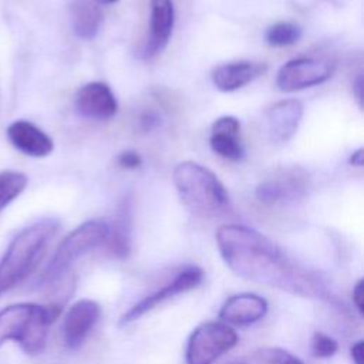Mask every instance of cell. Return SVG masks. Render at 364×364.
Here are the masks:
<instances>
[{"label":"cell","mask_w":364,"mask_h":364,"mask_svg":"<svg viewBox=\"0 0 364 364\" xmlns=\"http://www.w3.org/2000/svg\"><path fill=\"white\" fill-rule=\"evenodd\" d=\"M219 253L237 276L282 291L336 301L326 283L313 272L294 262L283 249L259 230L237 225H222L216 232Z\"/></svg>","instance_id":"1"},{"label":"cell","mask_w":364,"mask_h":364,"mask_svg":"<svg viewBox=\"0 0 364 364\" xmlns=\"http://www.w3.org/2000/svg\"><path fill=\"white\" fill-rule=\"evenodd\" d=\"M58 226V220L44 218L11 239L0 260V296L21 284L36 270Z\"/></svg>","instance_id":"2"},{"label":"cell","mask_w":364,"mask_h":364,"mask_svg":"<svg viewBox=\"0 0 364 364\" xmlns=\"http://www.w3.org/2000/svg\"><path fill=\"white\" fill-rule=\"evenodd\" d=\"M172 182L181 202L196 216L215 218L229 210V195L225 185L202 164L179 162L173 168Z\"/></svg>","instance_id":"3"},{"label":"cell","mask_w":364,"mask_h":364,"mask_svg":"<svg viewBox=\"0 0 364 364\" xmlns=\"http://www.w3.org/2000/svg\"><path fill=\"white\" fill-rule=\"evenodd\" d=\"M61 313V304L16 303L0 310V347L6 341L17 343L26 354H40L50 326Z\"/></svg>","instance_id":"4"},{"label":"cell","mask_w":364,"mask_h":364,"mask_svg":"<svg viewBox=\"0 0 364 364\" xmlns=\"http://www.w3.org/2000/svg\"><path fill=\"white\" fill-rule=\"evenodd\" d=\"M108 237V222L91 219L71 230L58 245L53 257L40 276V283L48 286L58 282L70 267L82 256L105 245Z\"/></svg>","instance_id":"5"},{"label":"cell","mask_w":364,"mask_h":364,"mask_svg":"<svg viewBox=\"0 0 364 364\" xmlns=\"http://www.w3.org/2000/svg\"><path fill=\"white\" fill-rule=\"evenodd\" d=\"M237 344L236 331L222 321H205L189 336L186 364H213Z\"/></svg>","instance_id":"6"},{"label":"cell","mask_w":364,"mask_h":364,"mask_svg":"<svg viewBox=\"0 0 364 364\" xmlns=\"http://www.w3.org/2000/svg\"><path fill=\"white\" fill-rule=\"evenodd\" d=\"M334 70V63L324 58H291L279 68L276 75V85L282 92L301 91L326 82L331 78Z\"/></svg>","instance_id":"7"},{"label":"cell","mask_w":364,"mask_h":364,"mask_svg":"<svg viewBox=\"0 0 364 364\" xmlns=\"http://www.w3.org/2000/svg\"><path fill=\"white\" fill-rule=\"evenodd\" d=\"M203 270L198 266H186L182 270H179L173 279L168 283H165L158 290L146 294L139 301H136L134 306H131L119 318V326L131 324L136 320H139L144 314L154 310L159 304L165 303L169 299H173L179 294L188 293L191 290H195L200 286L203 282Z\"/></svg>","instance_id":"8"},{"label":"cell","mask_w":364,"mask_h":364,"mask_svg":"<svg viewBox=\"0 0 364 364\" xmlns=\"http://www.w3.org/2000/svg\"><path fill=\"white\" fill-rule=\"evenodd\" d=\"M101 316V307L95 300L81 299L75 301L63 318V341L68 350L80 348Z\"/></svg>","instance_id":"9"},{"label":"cell","mask_w":364,"mask_h":364,"mask_svg":"<svg viewBox=\"0 0 364 364\" xmlns=\"http://www.w3.org/2000/svg\"><path fill=\"white\" fill-rule=\"evenodd\" d=\"M74 107L78 115L95 121H107L118 111V101L108 84L91 81L75 92Z\"/></svg>","instance_id":"10"},{"label":"cell","mask_w":364,"mask_h":364,"mask_svg":"<svg viewBox=\"0 0 364 364\" xmlns=\"http://www.w3.org/2000/svg\"><path fill=\"white\" fill-rule=\"evenodd\" d=\"M303 118V104L296 98L280 100L264 112V128L274 142L290 141L299 129Z\"/></svg>","instance_id":"11"},{"label":"cell","mask_w":364,"mask_h":364,"mask_svg":"<svg viewBox=\"0 0 364 364\" xmlns=\"http://www.w3.org/2000/svg\"><path fill=\"white\" fill-rule=\"evenodd\" d=\"M175 9L172 0H151L149 34L142 50V58L151 60L161 54L172 36Z\"/></svg>","instance_id":"12"},{"label":"cell","mask_w":364,"mask_h":364,"mask_svg":"<svg viewBox=\"0 0 364 364\" xmlns=\"http://www.w3.org/2000/svg\"><path fill=\"white\" fill-rule=\"evenodd\" d=\"M6 135L9 142L27 156L44 158L54 151L51 136L27 119H16L9 124Z\"/></svg>","instance_id":"13"},{"label":"cell","mask_w":364,"mask_h":364,"mask_svg":"<svg viewBox=\"0 0 364 364\" xmlns=\"http://www.w3.org/2000/svg\"><path fill=\"white\" fill-rule=\"evenodd\" d=\"M210 149L223 159L237 162L245 158L240 139V122L233 115H223L213 121L209 136Z\"/></svg>","instance_id":"14"},{"label":"cell","mask_w":364,"mask_h":364,"mask_svg":"<svg viewBox=\"0 0 364 364\" xmlns=\"http://www.w3.org/2000/svg\"><path fill=\"white\" fill-rule=\"evenodd\" d=\"M266 299L255 293H237L225 300L219 310V318L233 326H250L262 320L267 313Z\"/></svg>","instance_id":"15"},{"label":"cell","mask_w":364,"mask_h":364,"mask_svg":"<svg viewBox=\"0 0 364 364\" xmlns=\"http://www.w3.org/2000/svg\"><path fill=\"white\" fill-rule=\"evenodd\" d=\"M267 71L264 63L255 61H232L225 63L213 68L210 78L213 85L222 92L237 91L247 84L253 82L256 78L262 77Z\"/></svg>","instance_id":"16"},{"label":"cell","mask_w":364,"mask_h":364,"mask_svg":"<svg viewBox=\"0 0 364 364\" xmlns=\"http://www.w3.org/2000/svg\"><path fill=\"white\" fill-rule=\"evenodd\" d=\"M306 191V181L297 172L282 175V178H269L260 182L255 191L256 199L264 205H276L294 200Z\"/></svg>","instance_id":"17"},{"label":"cell","mask_w":364,"mask_h":364,"mask_svg":"<svg viewBox=\"0 0 364 364\" xmlns=\"http://www.w3.org/2000/svg\"><path fill=\"white\" fill-rule=\"evenodd\" d=\"M131 230H132V210L131 198L125 196L118 206L117 215L111 223H108V250L119 259L128 256L131 250Z\"/></svg>","instance_id":"18"},{"label":"cell","mask_w":364,"mask_h":364,"mask_svg":"<svg viewBox=\"0 0 364 364\" xmlns=\"http://www.w3.org/2000/svg\"><path fill=\"white\" fill-rule=\"evenodd\" d=\"M74 34L81 40H92L102 24V11L92 0H74L70 6Z\"/></svg>","instance_id":"19"},{"label":"cell","mask_w":364,"mask_h":364,"mask_svg":"<svg viewBox=\"0 0 364 364\" xmlns=\"http://www.w3.org/2000/svg\"><path fill=\"white\" fill-rule=\"evenodd\" d=\"M27 183V175L20 171L7 169L0 172V212L24 192Z\"/></svg>","instance_id":"20"},{"label":"cell","mask_w":364,"mask_h":364,"mask_svg":"<svg viewBox=\"0 0 364 364\" xmlns=\"http://www.w3.org/2000/svg\"><path fill=\"white\" fill-rule=\"evenodd\" d=\"M303 36V30L293 21H277L264 31V41L270 47H289L296 44Z\"/></svg>","instance_id":"21"},{"label":"cell","mask_w":364,"mask_h":364,"mask_svg":"<svg viewBox=\"0 0 364 364\" xmlns=\"http://www.w3.org/2000/svg\"><path fill=\"white\" fill-rule=\"evenodd\" d=\"M255 358L264 364H303L296 355L279 347H263L255 351Z\"/></svg>","instance_id":"22"},{"label":"cell","mask_w":364,"mask_h":364,"mask_svg":"<svg viewBox=\"0 0 364 364\" xmlns=\"http://www.w3.org/2000/svg\"><path fill=\"white\" fill-rule=\"evenodd\" d=\"M310 350H311L313 355L317 357V358H330L337 353L338 344L328 334H324L321 331H316L311 337Z\"/></svg>","instance_id":"23"},{"label":"cell","mask_w":364,"mask_h":364,"mask_svg":"<svg viewBox=\"0 0 364 364\" xmlns=\"http://www.w3.org/2000/svg\"><path fill=\"white\" fill-rule=\"evenodd\" d=\"M117 164L122 169H138L142 165V156L134 149H125L117 155Z\"/></svg>","instance_id":"24"},{"label":"cell","mask_w":364,"mask_h":364,"mask_svg":"<svg viewBox=\"0 0 364 364\" xmlns=\"http://www.w3.org/2000/svg\"><path fill=\"white\" fill-rule=\"evenodd\" d=\"M161 119L158 117L156 112H152V111H148V112H144L141 117H139V125L144 131H151L154 128H156L159 125Z\"/></svg>","instance_id":"25"},{"label":"cell","mask_w":364,"mask_h":364,"mask_svg":"<svg viewBox=\"0 0 364 364\" xmlns=\"http://www.w3.org/2000/svg\"><path fill=\"white\" fill-rule=\"evenodd\" d=\"M363 299H364V280L360 279L355 283L354 289H353V303H354V306H355V309H357V311L360 314H363V311H364V301H363Z\"/></svg>","instance_id":"26"},{"label":"cell","mask_w":364,"mask_h":364,"mask_svg":"<svg viewBox=\"0 0 364 364\" xmlns=\"http://www.w3.org/2000/svg\"><path fill=\"white\" fill-rule=\"evenodd\" d=\"M351 358L354 361V364H363L364 363V346L363 341H357L353 347H351Z\"/></svg>","instance_id":"27"},{"label":"cell","mask_w":364,"mask_h":364,"mask_svg":"<svg viewBox=\"0 0 364 364\" xmlns=\"http://www.w3.org/2000/svg\"><path fill=\"white\" fill-rule=\"evenodd\" d=\"M353 91L355 94L358 105L363 107V77H361V74H358L357 78L353 81Z\"/></svg>","instance_id":"28"},{"label":"cell","mask_w":364,"mask_h":364,"mask_svg":"<svg viewBox=\"0 0 364 364\" xmlns=\"http://www.w3.org/2000/svg\"><path fill=\"white\" fill-rule=\"evenodd\" d=\"M363 148H358L357 151H354L351 155H350V164L353 166H363Z\"/></svg>","instance_id":"29"},{"label":"cell","mask_w":364,"mask_h":364,"mask_svg":"<svg viewBox=\"0 0 364 364\" xmlns=\"http://www.w3.org/2000/svg\"><path fill=\"white\" fill-rule=\"evenodd\" d=\"M101 1H104V3H107V4H112V3H117L118 0H101Z\"/></svg>","instance_id":"30"},{"label":"cell","mask_w":364,"mask_h":364,"mask_svg":"<svg viewBox=\"0 0 364 364\" xmlns=\"http://www.w3.org/2000/svg\"><path fill=\"white\" fill-rule=\"evenodd\" d=\"M229 364H245L243 361H232V363H229Z\"/></svg>","instance_id":"31"}]
</instances>
